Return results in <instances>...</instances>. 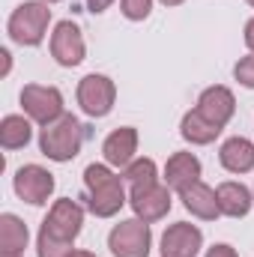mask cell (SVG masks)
Returning <instances> with one entry per match:
<instances>
[{
	"mask_svg": "<svg viewBox=\"0 0 254 257\" xmlns=\"http://www.w3.org/2000/svg\"><path fill=\"white\" fill-rule=\"evenodd\" d=\"M84 189H87V206L96 218H111L123 209L126 189L117 174H111L105 165H87L84 171Z\"/></svg>",
	"mask_w": 254,
	"mask_h": 257,
	"instance_id": "6da1fadb",
	"label": "cell"
},
{
	"mask_svg": "<svg viewBox=\"0 0 254 257\" xmlns=\"http://www.w3.org/2000/svg\"><path fill=\"white\" fill-rule=\"evenodd\" d=\"M81 144H84V126L72 114H63L60 120L42 126V135H39V147L51 162H72Z\"/></svg>",
	"mask_w": 254,
	"mask_h": 257,
	"instance_id": "7a4b0ae2",
	"label": "cell"
},
{
	"mask_svg": "<svg viewBox=\"0 0 254 257\" xmlns=\"http://www.w3.org/2000/svg\"><path fill=\"white\" fill-rule=\"evenodd\" d=\"M48 21H51L48 3H42V0H27V3H21V6L12 12V18H9V36H12V42L33 48V45H39V42L45 39Z\"/></svg>",
	"mask_w": 254,
	"mask_h": 257,
	"instance_id": "3957f363",
	"label": "cell"
},
{
	"mask_svg": "<svg viewBox=\"0 0 254 257\" xmlns=\"http://www.w3.org/2000/svg\"><path fill=\"white\" fill-rule=\"evenodd\" d=\"M150 245H153V233H150V224L141 218L120 221L108 233V248L114 257H147Z\"/></svg>",
	"mask_w": 254,
	"mask_h": 257,
	"instance_id": "277c9868",
	"label": "cell"
},
{
	"mask_svg": "<svg viewBox=\"0 0 254 257\" xmlns=\"http://www.w3.org/2000/svg\"><path fill=\"white\" fill-rule=\"evenodd\" d=\"M21 108L30 120L48 126L63 117V96L57 87H42V84H27L21 90Z\"/></svg>",
	"mask_w": 254,
	"mask_h": 257,
	"instance_id": "5b68a950",
	"label": "cell"
},
{
	"mask_svg": "<svg viewBox=\"0 0 254 257\" xmlns=\"http://www.w3.org/2000/svg\"><path fill=\"white\" fill-rule=\"evenodd\" d=\"M117 99V87L108 75H87L78 84V105L87 117H108Z\"/></svg>",
	"mask_w": 254,
	"mask_h": 257,
	"instance_id": "8992f818",
	"label": "cell"
},
{
	"mask_svg": "<svg viewBox=\"0 0 254 257\" xmlns=\"http://www.w3.org/2000/svg\"><path fill=\"white\" fill-rule=\"evenodd\" d=\"M81 224H84V209L75 203V200H57L51 206V212L45 215L42 221V233L54 236V239H63V242H75V236L81 233Z\"/></svg>",
	"mask_w": 254,
	"mask_h": 257,
	"instance_id": "52a82bcc",
	"label": "cell"
},
{
	"mask_svg": "<svg viewBox=\"0 0 254 257\" xmlns=\"http://www.w3.org/2000/svg\"><path fill=\"white\" fill-rule=\"evenodd\" d=\"M12 186H15V194L21 200H27L33 206H42L54 194V174L45 171L42 165H24V168H18Z\"/></svg>",
	"mask_w": 254,
	"mask_h": 257,
	"instance_id": "ba28073f",
	"label": "cell"
},
{
	"mask_svg": "<svg viewBox=\"0 0 254 257\" xmlns=\"http://www.w3.org/2000/svg\"><path fill=\"white\" fill-rule=\"evenodd\" d=\"M135 215L147 224L165 218L171 212V189L162 186V183H150V186H138L132 189V197H129Z\"/></svg>",
	"mask_w": 254,
	"mask_h": 257,
	"instance_id": "9c48e42d",
	"label": "cell"
},
{
	"mask_svg": "<svg viewBox=\"0 0 254 257\" xmlns=\"http://www.w3.org/2000/svg\"><path fill=\"white\" fill-rule=\"evenodd\" d=\"M200 117H206L212 126L224 128L230 123V117H233V111H236V99H233V93L227 90V87H206L203 93H200V99H197V108H194Z\"/></svg>",
	"mask_w": 254,
	"mask_h": 257,
	"instance_id": "30bf717a",
	"label": "cell"
},
{
	"mask_svg": "<svg viewBox=\"0 0 254 257\" xmlns=\"http://www.w3.org/2000/svg\"><path fill=\"white\" fill-rule=\"evenodd\" d=\"M200 245H203L200 227H194L189 221H177L162 236V257H194L200 251Z\"/></svg>",
	"mask_w": 254,
	"mask_h": 257,
	"instance_id": "8fae6325",
	"label": "cell"
},
{
	"mask_svg": "<svg viewBox=\"0 0 254 257\" xmlns=\"http://www.w3.org/2000/svg\"><path fill=\"white\" fill-rule=\"evenodd\" d=\"M84 36L72 21H60L51 33V54L60 66H78L84 60Z\"/></svg>",
	"mask_w": 254,
	"mask_h": 257,
	"instance_id": "7c38bea8",
	"label": "cell"
},
{
	"mask_svg": "<svg viewBox=\"0 0 254 257\" xmlns=\"http://www.w3.org/2000/svg\"><path fill=\"white\" fill-rule=\"evenodd\" d=\"M102 153H105V162L114 165V168H129L135 162V153H138V132L132 126H120L114 128L105 144H102Z\"/></svg>",
	"mask_w": 254,
	"mask_h": 257,
	"instance_id": "4fadbf2b",
	"label": "cell"
},
{
	"mask_svg": "<svg viewBox=\"0 0 254 257\" xmlns=\"http://www.w3.org/2000/svg\"><path fill=\"white\" fill-rule=\"evenodd\" d=\"M200 180V162L191 153H174L165 165V186L171 192H183Z\"/></svg>",
	"mask_w": 254,
	"mask_h": 257,
	"instance_id": "5bb4252c",
	"label": "cell"
},
{
	"mask_svg": "<svg viewBox=\"0 0 254 257\" xmlns=\"http://www.w3.org/2000/svg\"><path fill=\"white\" fill-rule=\"evenodd\" d=\"M180 200H183V206L189 209L191 215H197V218H203V221H215V218L221 215L215 189H209V186L200 183V180L191 183L189 189H183V192H180Z\"/></svg>",
	"mask_w": 254,
	"mask_h": 257,
	"instance_id": "9a60e30c",
	"label": "cell"
},
{
	"mask_svg": "<svg viewBox=\"0 0 254 257\" xmlns=\"http://www.w3.org/2000/svg\"><path fill=\"white\" fill-rule=\"evenodd\" d=\"M218 159L230 174H248V171H254V144L245 138H230L221 144Z\"/></svg>",
	"mask_w": 254,
	"mask_h": 257,
	"instance_id": "2e32d148",
	"label": "cell"
},
{
	"mask_svg": "<svg viewBox=\"0 0 254 257\" xmlns=\"http://www.w3.org/2000/svg\"><path fill=\"white\" fill-rule=\"evenodd\" d=\"M215 197H218L221 215L242 218V215H248V209H251V192H248L242 183H221V186L215 189Z\"/></svg>",
	"mask_w": 254,
	"mask_h": 257,
	"instance_id": "e0dca14e",
	"label": "cell"
},
{
	"mask_svg": "<svg viewBox=\"0 0 254 257\" xmlns=\"http://www.w3.org/2000/svg\"><path fill=\"white\" fill-rule=\"evenodd\" d=\"M27 224L12 215V212H3L0 215V254H21L27 248Z\"/></svg>",
	"mask_w": 254,
	"mask_h": 257,
	"instance_id": "ac0fdd59",
	"label": "cell"
},
{
	"mask_svg": "<svg viewBox=\"0 0 254 257\" xmlns=\"http://www.w3.org/2000/svg\"><path fill=\"white\" fill-rule=\"evenodd\" d=\"M180 135H183L189 144H197V147H203V144H212V141L221 135V128L212 126V123H209L206 117H200L197 111H189V114L183 117Z\"/></svg>",
	"mask_w": 254,
	"mask_h": 257,
	"instance_id": "d6986e66",
	"label": "cell"
},
{
	"mask_svg": "<svg viewBox=\"0 0 254 257\" xmlns=\"http://www.w3.org/2000/svg\"><path fill=\"white\" fill-rule=\"evenodd\" d=\"M30 135H33L30 120H24V117H18V114L3 117V123H0V144H3L6 150H21V147H27V144H30Z\"/></svg>",
	"mask_w": 254,
	"mask_h": 257,
	"instance_id": "ffe728a7",
	"label": "cell"
},
{
	"mask_svg": "<svg viewBox=\"0 0 254 257\" xmlns=\"http://www.w3.org/2000/svg\"><path fill=\"white\" fill-rule=\"evenodd\" d=\"M123 180L129 183V189L159 183V177H156V162H153V159H135L129 168H123Z\"/></svg>",
	"mask_w": 254,
	"mask_h": 257,
	"instance_id": "44dd1931",
	"label": "cell"
},
{
	"mask_svg": "<svg viewBox=\"0 0 254 257\" xmlns=\"http://www.w3.org/2000/svg\"><path fill=\"white\" fill-rule=\"evenodd\" d=\"M36 251H39V257H72V254H75L72 242L54 239V236H48V233H42V230H39V242H36Z\"/></svg>",
	"mask_w": 254,
	"mask_h": 257,
	"instance_id": "7402d4cb",
	"label": "cell"
},
{
	"mask_svg": "<svg viewBox=\"0 0 254 257\" xmlns=\"http://www.w3.org/2000/svg\"><path fill=\"white\" fill-rule=\"evenodd\" d=\"M233 78H236L242 87L254 90V54H251V57H242L239 63L233 66Z\"/></svg>",
	"mask_w": 254,
	"mask_h": 257,
	"instance_id": "603a6c76",
	"label": "cell"
},
{
	"mask_svg": "<svg viewBox=\"0 0 254 257\" xmlns=\"http://www.w3.org/2000/svg\"><path fill=\"white\" fill-rule=\"evenodd\" d=\"M150 6L153 0H123V15L129 21H144L150 15Z\"/></svg>",
	"mask_w": 254,
	"mask_h": 257,
	"instance_id": "cb8c5ba5",
	"label": "cell"
},
{
	"mask_svg": "<svg viewBox=\"0 0 254 257\" xmlns=\"http://www.w3.org/2000/svg\"><path fill=\"white\" fill-rule=\"evenodd\" d=\"M206 257H236V251H233L230 245H224V242H218V245H212V248L206 251Z\"/></svg>",
	"mask_w": 254,
	"mask_h": 257,
	"instance_id": "d4e9b609",
	"label": "cell"
},
{
	"mask_svg": "<svg viewBox=\"0 0 254 257\" xmlns=\"http://www.w3.org/2000/svg\"><path fill=\"white\" fill-rule=\"evenodd\" d=\"M114 0H87V6H90V12H105L108 6H111Z\"/></svg>",
	"mask_w": 254,
	"mask_h": 257,
	"instance_id": "484cf974",
	"label": "cell"
},
{
	"mask_svg": "<svg viewBox=\"0 0 254 257\" xmlns=\"http://www.w3.org/2000/svg\"><path fill=\"white\" fill-rule=\"evenodd\" d=\"M245 45L251 48V54H254V18L245 24Z\"/></svg>",
	"mask_w": 254,
	"mask_h": 257,
	"instance_id": "4316f807",
	"label": "cell"
},
{
	"mask_svg": "<svg viewBox=\"0 0 254 257\" xmlns=\"http://www.w3.org/2000/svg\"><path fill=\"white\" fill-rule=\"evenodd\" d=\"M0 57H3V75L9 72V51H0Z\"/></svg>",
	"mask_w": 254,
	"mask_h": 257,
	"instance_id": "83f0119b",
	"label": "cell"
},
{
	"mask_svg": "<svg viewBox=\"0 0 254 257\" xmlns=\"http://www.w3.org/2000/svg\"><path fill=\"white\" fill-rule=\"evenodd\" d=\"M162 3H165V6H180L183 0H162Z\"/></svg>",
	"mask_w": 254,
	"mask_h": 257,
	"instance_id": "f1b7e54d",
	"label": "cell"
},
{
	"mask_svg": "<svg viewBox=\"0 0 254 257\" xmlns=\"http://www.w3.org/2000/svg\"><path fill=\"white\" fill-rule=\"evenodd\" d=\"M72 257H96V254H90V251H75Z\"/></svg>",
	"mask_w": 254,
	"mask_h": 257,
	"instance_id": "f546056e",
	"label": "cell"
},
{
	"mask_svg": "<svg viewBox=\"0 0 254 257\" xmlns=\"http://www.w3.org/2000/svg\"><path fill=\"white\" fill-rule=\"evenodd\" d=\"M0 257H21V254H0Z\"/></svg>",
	"mask_w": 254,
	"mask_h": 257,
	"instance_id": "4dcf8cb0",
	"label": "cell"
},
{
	"mask_svg": "<svg viewBox=\"0 0 254 257\" xmlns=\"http://www.w3.org/2000/svg\"><path fill=\"white\" fill-rule=\"evenodd\" d=\"M45 3H57V0H45Z\"/></svg>",
	"mask_w": 254,
	"mask_h": 257,
	"instance_id": "1f68e13d",
	"label": "cell"
},
{
	"mask_svg": "<svg viewBox=\"0 0 254 257\" xmlns=\"http://www.w3.org/2000/svg\"><path fill=\"white\" fill-rule=\"evenodd\" d=\"M248 3H251V6H254V0H248Z\"/></svg>",
	"mask_w": 254,
	"mask_h": 257,
	"instance_id": "d6a6232c",
	"label": "cell"
}]
</instances>
